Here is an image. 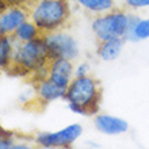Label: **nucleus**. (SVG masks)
Listing matches in <instances>:
<instances>
[{"mask_svg": "<svg viewBox=\"0 0 149 149\" xmlns=\"http://www.w3.org/2000/svg\"><path fill=\"white\" fill-rule=\"evenodd\" d=\"M64 100L84 109L87 115H94L98 113L102 102L100 81L90 74L74 76L69 86L67 87Z\"/></svg>", "mask_w": 149, "mask_h": 149, "instance_id": "3", "label": "nucleus"}, {"mask_svg": "<svg viewBox=\"0 0 149 149\" xmlns=\"http://www.w3.org/2000/svg\"><path fill=\"white\" fill-rule=\"evenodd\" d=\"M34 90H36L37 100L39 103H43V104L64 99L65 92H67V88L58 86L57 83H54L49 77L34 83Z\"/></svg>", "mask_w": 149, "mask_h": 149, "instance_id": "9", "label": "nucleus"}, {"mask_svg": "<svg viewBox=\"0 0 149 149\" xmlns=\"http://www.w3.org/2000/svg\"><path fill=\"white\" fill-rule=\"evenodd\" d=\"M95 127L103 134L109 136H118L123 134L129 130V123L118 117H113L109 114H98L94 119Z\"/></svg>", "mask_w": 149, "mask_h": 149, "instance_id": "10", "label": "nucleus"}, {"mask_svg": "<svg viewBox=\"0 0 149 149\" xmlns=\"http://www.w3.org/2000/svg\"><path fill=\"white\" fill-rule=\"evenodd\" d=\"M12 37L15 38L16 42H29V41H33V39L42 37V33L39 31L37 24L29 18L16 29V31L14 33Z\"/></svg>", "mask_w": 149, "mask_h": 149, "instance_id": "15", "label": "nucleus"}, {"mask_svg": "<svg viewBox=\"0 0 149 149\" xmlns=\"http://www.w3.org/2000/svg\"><path fill=\"white\" fill-rule=\"evenodd\" d=\"M8 6H27L30 0H6Z\"/></svg>", "mask_w": 149, "mask_h": 149, "instance_id": "19", "label": "nucleus"}, {"mask_svg": "<svg viewBox=\"0 0 149 149\" xmlns=\"http://www.w3.org/2000/svg\"><path fill=\"white\" fill-rule=\"evenodd\" d=\"M125 39L123 38H111L98 42V57L103 61H114L121 56Z\"/></svg>", "mask_w": 149, "mask_h": 149, "instance_id": "12", "label": "nucleus"}, {"mask_svg": "<svg viewBox=\"0 0 149 149\" xmlns=\"http://www.w3.org/2000/svg\"><path fill=\"white\" fill-rule=\"evenodd\" d=\"M45 43L49 50L50 58H68L74 60L79 58L80 50H79V45L73 36L69 33L64 31V30H57V31L49 33L43 36Z\"/></svg>", "mask_w": 149, "mask_h": 149, "instance_id": "5", "label": "nucleus"}, {"mask_svg": "<svg viewBox=\"0 0 149 149\" xmlns=\"http://www.w3.org/2000/svg\"><path fill=\"white\" fill-rule=\"evenodd\" d=\"M50 60L43 36L29 42H16L14 65L10 72L16 76H30L39 68L47 65Z\"/></svg>", "mask_w": 149, "mask_h": 149, "instance_id": "2", "label": "nucleus"}, {"mask_svg": "<svg viewBox=\"0 0 149 149\" xmlns=\"http://www.w3.org/2000/svg\"><path fill=\"white\" fill-rule=\"evenodd\" d=\"M130 22V12L123 8H114L102 15H96L91 22V29L94 31L96 41H104L111 38L125 39Z\"/></svg>", "mask_w": 149, "mask_h": 149, "instance_id": "4", "label": "nucleus"}, {"mask_svg": "<svg viewBox=\"0 0 149 149\" xmlns=\"http://www.w3.org/2000/svg\"><path fill=\"white\" fill-rule=\"evenodd\" d=\"M123 3L127 8L132 10H140V8L149 7V0H123Z\"/></svg>", "mask_w": 149, "mask_h": 149, "instance_id": "17", "label": "nucleus"}, {"mask_svg": "<svg viewBox=\"0 0 149 149\" xmlns=\"http://www.w3.org/2000/svg\"><path fill=\"white\" fill-rule=\"evenodd\" d=\"M29 18L37 24L42 36L63 30L71 19L69 0H30Z\"/></svg>", "mask_w": 149, "mask_h": 149, "instance_id": "1", "label": "nucleus"}, {"mask_svg": "<svg viewBox=\"0 0 149 149\" xmlns=\"http://www.w3.org/2000/svg\"><path fill=\"white\" fill-rule=\"evenodd\" d=\"M16 144L15 133L0 126V149H12Z\"/></svg>", "mask_w": 149, "mask_h": 149, "instance_id": "16", "label": "nucleus"}, {"mask_svg": "<svg viewBox=\"0 0 149 149\" xmlns=\"http://www.w3.org/2000/svg\"><path fill=\"white\" fill-rule=\"evenodd\" d=\"M26 19H29L27 6H8L0 12V36H14Z\"/></svg>", "mask_w": 149, "mask_h": 149, "instance_id": "7", "label": "nucleus"}, {"mask_svg": "<svg viewBox=\"0 0 149 149\" xmlns=\"http://www.w3.org/2000/svg\"><path fill=\"white\" fill-rule=\"evenodd\" d=\"M49 79L58 86L67 88L74 77V65L72 60L68 58H50L47 63Z\"/></svg>", "mask_w": 149, "mask_h": 149, "instance_id": "8", "label": "nucleus"}, {"mask_svg": "<svg viewBox=\"0 0 149 149\" xmlns=\"http://www.w3.org/2000/svg\"><path fill=\"white\" fill-rule=\"evenodd\" d=\"M83 134V127L79 123H72L57 132H39L36 134L34 141L39 148H69Z\"/></svg>", "mask_w": 149, "mask_h": 149, "instance_id": "6", "label": "nucleus"}, {"mask_svg": "<svg viewBox=\"0 0 149 149\" xmlns=\"http://www.w3.org/2000/svg\"><path fill=\"white\" fill-rule=\"evenodd\" d=\"M146 38H149V18L141 19L140 16L130 14V22L125 41L137 42V41H142Z\"/></svg>", "mask_w": 149, "mask_h": 149, "instance_id": "11", "label": "nucleus"}, {"mask_svg": "<svg viewBox=\"0 0 149 149\" xmlns=\"http://www.w3.org/2000/svg\"><path fill=\"white\" fill-rule=\"evenodd\" d=\"M90 72V65L87 63H80L74 67V76H86Z\"/></svg>", "mask_w": 149, "mask_h": 149, "instance_id": "18", "label": "nucleus"}, {"mask_svg": "<svg viewBox=\"0 0 149 149\" xmlns=\"http://www.w3.org/2000/svg\"><path fill=\"white\" fill-rule=\"evenodd\" d=\"M16 41L12 36H0V72H10L14 65Z\"/></svg>", "mask_w": 149, "mask_h": 149, "instance_id": "13", "label": "nucleus"}, {"mask_svg": "<svg viewBox=\"0 0 149 149\" xmlns=\"http://www.w3.org/2000/svg\"><path fill=\"white\" fill-rule=\"evenodd\" d=\"M76 3L86 10L90 14L96 15H102L109 11H113L114 8H117L115 6V0H76Z\"/></svg>", "mask_w": 149, "mask_h": 149, "instance_id": "14", "label": "nucleus"}]
</instances>
